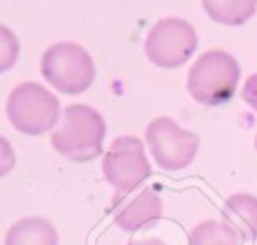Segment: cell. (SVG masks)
<instances>
[{"mask_svg": "<svg viewBox=\"0 0 257 245\" xmlns=\"http://www.w3.org/2000/svg\"><path fill=\"white\" fill-rule=\"evenodd\" d=\"M106 125L102 114L88 104H68L50 135V143L58 155L74 163L94 161L104 147Z\"/></svg>", "mask_w": 257, "mask_h": 245, "instance_id": "6da1fadb", "label": "cell"}, {"mask_svg": "<svg viewBox=\"0 0 257 245\" xmlns=\"http://www.w3.org/2000/svg\"><path fill=\"white\" fill-rule=\"evenodd\" d=\"M241 68L233 54L213 48L197 56L187 76V90L203 106L227 104L239 84Z\"/></svg>", "mask_w": 257, "mask_h": 245, "instance_id": "7a4b0ae2", "label": "cell"}, {"mask_svg": "<svg viewBox=\"0 0 257 245\" xmlns=\"http://www.w3.org/2000/svg\"><path fill=\"white\" fill-rule=\"evenodd\" d=\"M6 114L10 125L28 137L48 133L60 120L58 98L38 82H20L6 98Z\"/></svg>", "mask_w": 257, "mask_h": 245, "instance_id": "3957f363", "label": "cell"}, {"mask_svg": "<svg viewBox=\"0 0 257 245\" xmlns=\"http://www.w3.org/2000/svg\"><path fill=\"white\" fill-rule=\"evenodd\" d=\"M44 80L64 94H80L94 82L96 68L88 50L76 42H56L48 46L40 60Z\"/></svg>", "mask_w": 257, "mask_h": 245, "instance_id": "277c9868", "label": "cell"}, {"mask_svg": "<svg viewBox=\"0 0 257 245\" xmlns=\"http://www.w3.org/2000/svg\"><path fill=\"white\" fill-rule=\"evenodd\" d=\"M197 32L185 18H163L145 38V54L159 68H179L197 50Z\"/></svg>", "mask_w": 257, "mask_h": 245, "instance_id": "5b68a950", "label": "cell"}, {"mask_svg": "<svg viewBox=\"0 0 257 245\" xmlns=\"http://www.w3.org/2000/svg\"><path fill=\"white\" fill-rule=\"evenodd\" d=\"M145 141L155 163L165 171H181L193 163L199 151V135L179 127L169 116L153 118Z\"/></svg>", "mask_w": 257, "mask_h": 245, "instance_id": "8992f818", "label": "cell"}, {"mask_svg": "<svg viewBox=\"0 0 257 245\" xmlns=\"http://www.w3.org/2000/svg\"><path fill=\"white\" fill-rule=\"evenodd\" d=\"M102 173L106 183L116 193H128L151 177V163L145 155V145L135 135L116 137L102 157Z\"/></svg>", "mask_w": 257, "mask_h": 245, "instance_id": "52a82bcc", "label": "cell"}, {"mask_svg": "<svg viewBox=\"0 0 257 245\" xmlns=\"http://www.w3.org/2000/svg\"><path fill=\"white\" fill-rule=\"evenodd\" d=\"M110 215L122 231L137 233L157 225V221L163 217V201L153 187L114 193L110 201Z\"/></svg>", "mask_w": 257, "mask_h": 245, "instance_id": "ba28073f", "label": "cell"}, {"mask_svg": "<svg viewBox=\"0 0 257 245\" xmlns=\"http://www.w3.org/2000/svg\"><path fill=\"white\" fill-rule=\"evenodd\" d=\"M223 221L243 239H257V197L251 193H235L221 207Z\"/></svg>", "mask_w": 257, "mask_h": 245, "instance_id": "9c48e42d", "label": "cell"}, {"mask_svg": "<svg viewBox=\"0 0 257 245\" xmlns=\"http://www.w3.org/2000/svg\"><path fill=\"white\" fill-rule=\"evenodd\" d=\"M4 245H58V233L44 217H22L8 227Z\"/></svg>", "mask_w": 257, "mask_h": 245, "instance_id": "30bf717a", "label": "cell"}, {"mask_svg": "<svg viewBox=\"0 0 257 245\" xmlns=\"http://www.w3.org/2000/svg\"><path fill=\"white\" fill-rule=\"evenodd\" d=\"M207 16L225 26H241L257 12V0H201Z\"/></svg>", "mask_w": 257, "mask_h": 245, "instance_id": "8fae6325", "label": "cell"}, {"mask_svg": "<svg viewBox=\"0 0 257 245\" xmlns=\"http://www.w3.org/2000/svg\"><path fill=\"white\" fill-rule=\"evenodd\" d=\"M245 241L221 219L197 223L189 233V245H243Z\"/></svg>", "mask_w": 257, "mask_h": 245, "instance_id": "7c38bea8", "label": "cell"}, {"mask_svg": "<svg viewBox=\"0 0 257 245\" xmlns=\"http://www.w3.org/2000/svg\"><path fill=\"white\" fill-rule=\"evenodd\" d=\"M2 34H4V40H2V50H4V62H2V70H6L14 58L18 56V38L6 28L2 26Z\"/></svg>", "mask_w": 257, "mask_h": 245, "instance_id": "4fadbf2b", "label": "cell"}, {"mask_svg": "<svg viewBox=\"0 0 257 245\" xmlns=\"http://www.w3.org/2000/svg\"><path fill=\"white\" fill-rule=\"evenodd\" d=\"M241 98L245 100V104H249L257 112V72L245 78L243 88H241Z\"/></svg>", "mask_w": 257, "mask_h": 245, "instance_id": "5bb4252c", "label": "cell"}, {"mask_svg": "<svg viewBox=\"0 0 257 245\" xmlns=\"http://www.w3.org/2000/svg\"><path fill=\"white\" fill-rule=\"evenodd\" d=\"M126 245H165V241L157 237H145V239H131Z\"/></svg>", "mask_w": 257, "mask_h": 245, "instance_id": "9a60e30c", "label": "cell"}, {"mask_svg": "<svg viewBox=\"0 0 257 245\" xmlns=\"http://www.w3.org/2000/svg\"><path fill=\"white\" fill-rule=\"evenodd\" d=\"M255 151H257V135H255Z\"/></svg>", "mask_w": 257, "mask_h": 245, "instance_id": "2e32d148", "label": "cell"}]
</instances>
